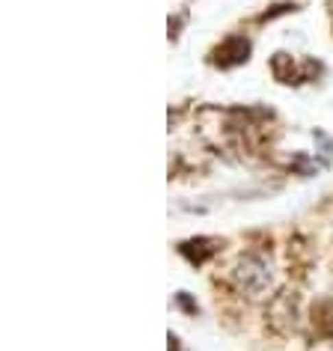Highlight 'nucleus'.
Returning a JSON list of instances; mask_svg holds the SVG:
<instances>
[{"label": "nucleus", "instance_id": "nucleus-3", "mask_svg": "<svg viewBox=\"0 0 333 351\" xmlns=\"http://www.w3.org/2000/svg\"><path fill=\"white\" fill-rule=\"evenodd\" d=\"M271 72L280 84H301L306 77H312V72H319L315 63H306L304 69H297V63L288 54H274L271 57Z\"/></svg>", "mask_w": 333, "mask_h": 351}, {"label": "nucleus", "instance_id": "nucleus-5", "mask_svg": "<svg viewBox=\"0 0 333 351\" xmlns=\"http://www.w3.org/2000/svg\"><path fill=\"white\" fill-rule=\"evenodd\" d=\"M312 328L321 333V337L333 339V301L324 298V301H315L312 306Z\"/></svg>", "mask_w": 333, "mask_h": 351}, {"label": "nucleus", "instance_id": "nucleus-1", "mask_svg": "<svg viewBox=\"0 0 333 351\" xmlns=\"http://www.w3.org/2000/svg\"><path fill=\"white\" fill-rule=\"evenodd\" d=\"M232 283L241 295L262 298L265 292H271V265L262 256H256V253H247L232 268Z\"/></svg>", "mask_w": 333, "mask_h": 351}, {"label": "nucleus", "instance_id": "nucleus-4", "mask_svg": "<svg viewBox=\"0 0 333 351\" xmlns=\"http://www.w3.org/2000/svg\"><path fill=\"white\" fill-rule=\"evenodd\" d=\"M214 239H190V241H182L179 244V253L185 256L190 265H203V262L208 259V256H214Z\"/></svg>", "mask_w": 333, "mask_h": 351}, {"label": "nucleus", "instance_id": "nucleus-2", "mask_svg": "<svg viewBox=\"0 0 333 351\" xmlns=\"http://www.w3.org/2000/svg\"><path fill=\"white\" fill-rule=\"evenodd\" d=\"M250 60V39L244 36H230L212 51V63L221 69H235Z\"/></svg>", "mask_w": 333, "mask_h": 351}]
</instances>
